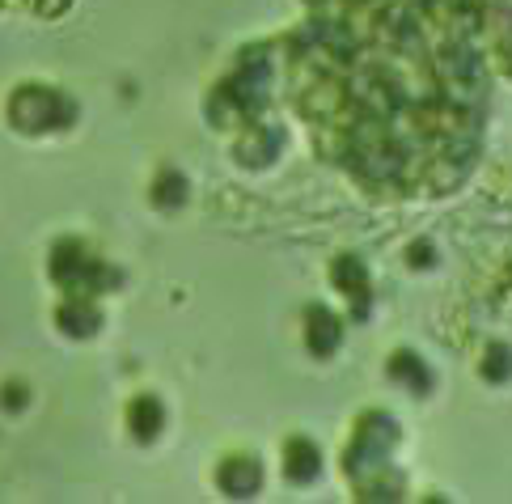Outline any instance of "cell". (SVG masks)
Masks as SVG:
<instances>
[{
  "mask_svg": "<svg viewBox=\"0 0 512 504\" xmlns=\"http://www.w3.org/2000/svg\"><path fill=\"white\" fill-rule=\"evenodd\" d=\"M9 115L17 128H30V132H47V128H64L72 123V102L56 89H43V85H26L17 89L13 102H9Z\"/></svg>",
  "mask_w": 512,
  "mask_h": 504,
  "instance_id": "obj_1",
  "label": "cell"
},
{
  "mask_svg": "<svg viewBox=\"0 0 512 504\" xmlns=\"http://www.w3.org/2000/svg\"><path fill=\"white\" fill-rule=\"evenodd\" d=\"M221 488L229 492V496H237V500H246V496H254L259 492V483H263V466L254 462V458H229L225 466H221Z\"/></svg>",
  "mask_w": 512,
  "mask_h": 504,
  "instance_id": "obj_2",
  "label": "cell"
},
{
  "mask_svg": "<svg viewBox=\"0 0 512 504\" xmlns=\"http://www.w3.org/2000/svg\"><path fill=\"white\" fill-rule=\"evenodd\" d=\"M276 153H280V132L276 128H250L242 140H237V157H242L246 166H267Z\"/></svg>",
  "mask_w": 512,
  "mask_h": 504,
  "instance_id": "obj_3",
  "label": "cell"
},
{
  "mask_svg": "<svg viewBox=\"0 0 512 504\" xmlns=\"http://www.w3.org/2000/svg\"><path fill=\"white\" fill-rule=\"evenodd\" d=\"M309 352L314 356H331L339 348V318L335 314H326V310H309Z\"/></svg>",
  "mask_w": 512,
  "mask_h": 504,
  "instance_id": "obj_4",
  "label": "cell"
},
{
  "mask_svg": "<svg viewBox=\"0 0 512 504\" xmlns=\"http://www.w3.org/2000/svg\"><path fill=\"white\" fill-rule=\"evenodd\" d=\"M322 471V454L309 441H288V479H297V483H309V479H318Z\"/></svg>",
  "mask_w": 512,
  "mask_h": 504,
  "instance_id": "obj_5",
  "label": "cell"
},
{
  "mask_svg": "<svg viewBox=\"0 0 512 504\" xmlns=\"http://www.w3.org/2000/svg\"><path fill=\"white\" fill-rule=\"evenodd\" d=\"M127 420H132V432H136L140 441H153L157 432H161V420H166V416H161V403L144 394V399H136V403H132V411H127Z\"/></svg>",
  "mask_w": 512,
  "mask_h": 504,
  "instance_id": "obj_6",
  "label": "cell"
},
{
  "mask_svg": "<svg viewBox=\"0 0 512 504\" xmlns=\"http://www.w3.org/2000/svg\"><path fill=\"white\" fill-rule=\"evenodd\" d=\"M98 310L89 301H68L64 310H60V327L68 331V335H94L98 331Z\"/></svg>",
  "mask_w": 512,
  "mask_h": 504,
  "instance_id": "obj_7",
  "label": "cell"
},
{
  "mask_svg": "<svg viewBox=\"0 0 512 504\" xmlns=\"http://www.w3.org/2000/svg\"><path fill=\"white\" fill-rule=\"evenodd\" d=\"M335 284L343 288V293L347 297H352V301H360V297H369V280H364V267L352 259V255H343L339 263H335Z\"/></svg>",
  "mask_w": 512,
  "mask_h": 504,
  "instance_id": "obj_8",
  "label": "cell"
},
{
  "mask_svg": "<svg viewBox=\"0 0 512 504\" xmlns=\"http://www.w3.org/2000/svg\"><path fill=\"white\" fill-rule=\"evenodd\" d=\"M182 200H187V178H182V174H161L157 178V204L178 208Z\"/></svg>",
  "mask_w": 512,
  "mask_h": 504,
  "instance_id": "obj_9",
  "label": "cell"
},
{
  "mask_svg": "<svg viewBox=\"0 0 512 504\" xmlns=\"http://www.w3.org/2000/svg\"><path fill=\"white\" fill-rule=\"evenodd\" d=\"M390 373L394 377H402V382H411L415 390H424L428 386V373H424V365L411 356V352H402V356H394V365H390Z\"/></svg>",
  "mask_w": 512,
  "mask_h": 504,
  "instance_id": "obj_10",
  "label": "cell"
},
{
  "mask_svg": "<svg viewBox=\"0 0 512 504\" xmlns=\"http://www.w3.org/2000/svg\"><path fill=\"white\" fill-rule=\"evenodd\" d=\"M487 360H491V365L483 369L487 377H508V373H512V352H508V348H491Z\"/></svg>",
  "mask_w": 512,
  "mask_h": 504,
  "instance_id": "obj_11",
  "label": "cell"
},
{
  "mask_svg": "<svg viewBox=\"0 0 512 504\" xmlns=\"http://www.w3.org/2000/svg\"><path fill=\"white\" fill-rule=\"evenodd\" d=\"M22 403H26V390H22V386H5V407L17 411Z\"/></svg>",
  "mask_w": 512,
  "mask_h": 504,
  "instance_id": "obj_12",
  "label": "cell"
},
{
  "mask_svg": "<svg viewBox=\"0 0 512 504\" xmlns=\"http://www.w3.org/2000/svg\"><path fill=\"white\" fill-rule=\"evenodd\" d=\"M39 9L43 13H60V9H68V0H39Z\"/></svg>",
  "mask_w": 512,
  "mask_h": 504,
  "instance_id": "obj_13",
  "label": "cell"
},
{
  "mask_svg": "<svg viewBox=\"0 0 512 504\" xmlns=\"http://www.w3.org/2000/svg\"><path fill=\"white\" fill-rule=\"evenodd\" d=\"M411 263H419V267L432 263V259H428V246H415V250H411Z\"/></svg>",
  "mask_w": 512,
  "mask_h": 504,
  "instance_id": "obj_14",
  "label": "cell"
}]
</instances>
